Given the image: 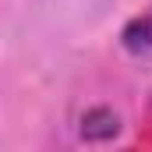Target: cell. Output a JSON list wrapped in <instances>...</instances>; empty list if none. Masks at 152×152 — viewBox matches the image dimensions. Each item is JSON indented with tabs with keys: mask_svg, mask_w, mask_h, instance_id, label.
<instances>
[{
	"mask_svg": "<svg viewBox=\"0 0 152 152\" xmlns=\"http://www.w3.org/2000/svg\"><path fill=\"white\" fill-rule=\"evenodd\" d=\"M120 46H124L127 53H152V7L124 25Z\"/></svg>",
	"mask_w": 152,
	"mask_h": 152,
	"instance_id": "1",
	"label": "cell"
},
{
	"mask_svg": "<svg viewBox=\"0 0 152 152\" xmlns=\"http://www.w3.org/2000/svg\"><path fill=\"white\" fill-rule=\"evenodd\" d=\"M117 131H120V120H117L113 110H88V113L81 117V138H88V142H106V138H113Z\"/></svg>",
	"mask_w": 152,
	"mask_h": 152,
	"instance_id": "2",
	"label": "cell"
}]
</instances>
